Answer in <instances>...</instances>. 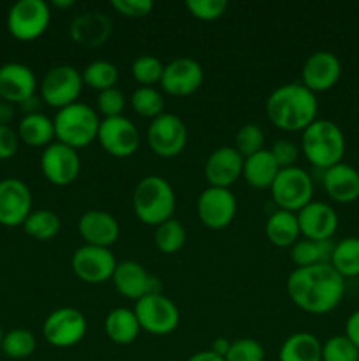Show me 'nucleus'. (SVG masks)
I'll list each match as a JSON object with an SVG mask.
<instances>
[{
    "mask_svg": "<svg viewBox=\"0 0 359 361\" xmlns=\"http://www.w3.org/2000/svg\"><path fill=\"white\" fill-rule=\"evenodd\" d=\"M287 295L308 314H329L345 295V279L329 263L296 268L287 279Z\"/></svg>",
    "mask_w": 359,
    "mask_h": 361,
    "instance_id": "1",
    "label": "nucleus"
},
{
    "mask_svg": "<svg viewBox=\"0 0 359 361\" xmlns=\"http://www.w3.org/2000/svg\"><path fill=\"white\" fill-rule=\"evenodd\" d=\"M317 102L315 94L303 83H285L275 88L266 101L267 118L278 129L296 133L305 130L312 122H315Z\"/></svg>",
    "mask_w": 359,
    "mask_h": 361,
    "instance_id": "2",
    "label": "nucleus"
},
{
    "mask_svg": "<svg viewBox=\"0 0 359 361\" xmlns=\"http://www.w3.org/2000/svg\"><path fill=\"white\" fill-rule=\"evenodd\" d=\"M132 208L136 217L148 226H158L172 219L176 196L171 183L158 175L141 178L134 189Z\"/></svg>",
    "mask_w": 359,
    "mask_h": 361,
    "instance_id": "3",
    "label": "nucleus"
},
{
    "mask_svg": "<svg viewBox=\"0 0 359 361\" xmlns=\"http://www.w3.org/2000/svg\"><path fill=\"white\" fill-rule=\"evenodd\" d=\"M301 150L317 169L340 164L345 154V136L340 127L326 118L310 123L301 134Z\"/></svg>",
    "mask_w": 359,
    "mask_h": 361,
    "instance_id": "4",
    "label": "nucleus"
},
{
    "mask_svg": "<svg viewBox=\"0 0 359 361\" xmlns=\"http://www.w3.org/2000/svg\"><path fill=\"white\" fill-rule=\"evenodd\" d=\"M53 126H55L56 141L77 150L94 143L99 134L101 120L92 106L77 101L58 109L53 118Z\"/></svg>",
    "mask_w": 359,
    "mask_h": 361,
    "instance_id": "5",
    "label": "nucleus"
},
{
    "mask_svg": "<svg viewBox=\"0 0 359 361\" xmlns=\"http://www.w3.org/2000/svg\"><path fill=\"white\" fill-rule=\"evenodd\" d=\"M271 197L278 204V210L299 212L312 201L313 182L312 176L298 166L280 169L270 187Z\"/></svg>",
    "mask_w": 359,
    "mask_h": 361,
    "instance_id": "6",
    "label": "nucleus"
},
{
    "mask_svg": "<svg viewBox=\"0 0 359 361\" xmlns=\"http://www.w3.org/2000/svg\"><path fill=\"white\" fill-rule=\"evenodd\" d=\"M51 21L49 4L44 0H18L7 13V30L18 41L41 37Z\"/></svg>",
    "mask_w": 359,
    "mask_h": 361,
    "instance_id": "7",
    "label": "nucleus"
},
{
    "mask_svg": "<svg viewBox=\"0 0 359 361\" xmlns=\"http://www.w3.org/2000/svg\"><path fill=\"white\" fill-rule=\"evenodd\" d=\"M132 310L141 330L151 335H169L180 324L178 307L162 293H150L143 296L137 300Z\"/></svg>",
    "mask_w": 359,
    "mask_h": 361,
    "instance_id": "8",
    "label": "nucleus"
},
{
    "mask_svg": "<svg viewBox=\"0 0 359 361\" xmlns=\"http://www.w3.org/2000/svg\"><path fill=\"white\" fill-rule=\"evenodd\" d=\"M41 99L53 108H65V106L77 102L81 90H83V78L74 66L51 67L44 74L41 81Z\"/></svg>",
    "mask_w": 359,
    "mask_h": 361,
    "instance_id": "9",
    "label": "nucleus"
},
{
    "mask_svg": "<svg viewBox=\"0 0 359 361\" xmlns=\"http://www.w3.org/2000/svg\"><path fill=\"white\" fill-rule=\"evenodd\" d=\"M187 127L180 116L172 113H162L151 120L146 130V140L151 150L165 159L176 157L187 145Z\"/></svg>",
    "mask_w": 359,
    "mask_h": 361,
    "instance_id": "10",
    "label": "nucleus"
},
{
    "mask_svg": "<svg viewBox=\"0 0 359 361\" xmlns=\"http://www.w3.org/2000/svg\"><path fill=\"white\" fill-rule=\"evenodd\" d=\"M87 334V319L73 307H60L46 317L42 335L55 348H73L80 344Z\"/></svg>",
    "mask_w": 359,
    "mask_h": 361,
    "instance_id": "11",
    "label": "nucleus"
},
{
    "mask_svg": "<svg viewBox=\"0 0 359 361\" xmlns=\"http://www.w3.org/2000/svg\"><path fill=\"white\" fill-rule=\"evenodd\" d=\"M97 140L113 157H130L139 148V130L127 116L101 120Z\"/></svg>",
    "mask_w": 359,
    "mask_h": 361,
    "instance_id": "12",
    "label": "nucleus"
},
{
    "mask_svg": "<svg viewBox=\"0 0 359 361\" xmlns=\"http://www.w3.org/2000/svg\"><path fill=\"white\" fill-rule=\"evenodd\" d=\"M73 270L77 279L88 284H102L109 281L115 274L116 259L113 252L104 247L83 245L74 250L73 254Z\"/></svg>",
    "mask_w": 359,
    "mask_h": 361,
    "instance_id": "13",
    "label": "nucleus"
},
{
    "mask_svg": "<svg viewBox=\"0 0 359 361\" xmlns=\"http://www.w3.org/2000/svg\"><path fill=\"white\" fill-rule=\"evenodd\" d=\"M41 169L42 175L53 183V185H69L77 178L81 171V159L77 150L53 141L51 145L44 148L41 155Z\"/></svg>",
    "mask_w": 359,
    "mask_h": 361,
    "instance_id": "14",
    "label": "nucleus"
},
{
    "mask_svg": "<svg viewBox=\"0 0 359 361\" xmlns=\"http://www.w3.org/2000/svg\"><path fill=\"white\" fill-rule=\"evenodd\" d=\"M238 203L234 194L220 187H206L197 197V215L210 229H224L234 219Z\"/></svg>",
    "mask_w": 359,
    "mask_h": 361,
    "instance_id": "15",
    "label": "nucleus"
},
{
    "mask_svg": "<svg viewBox=\"0 0 359 361\" xmlns=\"http://www.w3.org/2000/svg\"><path fill=\"white\" fill-rule=\"evenodd\" d=\"M32 212V192L20 178L0 180V224L23 226Z\"/></svg>",
    "mask_w": 359,
    "mask_h": 361,
    "instance_id": "16",
    "label": "nucleus"
},
{
    "mask_svg": "<svg viewBox=\"0 0 359 361\" xmlns=\"http://www.w3.org/2000/svg\"><path fill=\"white\" fill-rule=\"evenodd\" d=\"M203 80L204 71L201 63L189 56H180L164 66L160 87L168 94L183 97V95L194 94L203 85Z\"/></svg>",
    "mask_w": 359,
    "mask_h": 361,
    "instance_id": "17",
    "label": "nucleus"
},
{
    "mask_svg": "<svg viewBox=\"0 0 359 361\" xmlns=\"http://www.w3.org/2000/svg\"><path fill=\"white\" fill-rule=\"evenodd\" d=\"M340 76L341 63L338 56L331 51L312 53L301 67V83L313 94L333 88Z\"/></svg>",
    "mask_w": 359,
    "mask_h": 361,
    "instance_id": "18",
    "label": "nucleus"
},
{
    "mask_svg": "<svg viewBox=\"0 0 359 361\" xmlns=\"http://www.w3.org/2000/svg\"><path fill=\"white\" fill-rule=\"evenodd\" d=\"M37 80L34 71L20 62H7L0 66V99L11 104H21L34 97Z\"/></svg>",
    "mask_w": 359,
    "mask_h": 361,
    "instance_id": "19",
    "label": "nucleus"
},
{
    "mask_svg": "<svg viewBox=\"0 0 359 361\" xmlns=\"http://www.w3.org/2000/svg\"><path fill=\"white\" fill-rule=\"evenodd\" d=\"M296 217H298L299 233L308 240L324 242V240H331V236L336 233V212L322 201H310L305 208L296 214Z\"/></svg>",
    "mask_w": 359,
    "mask_h": 361,
    "instance_id": "20",
    "label": "nucleus"
},
{
    "mask_svg": "<svg viewBox=\"0 0 359 361\" xmlns=\"http://www.w3.org/2000/svg\"><path fill=\"white\" fill-rule=\"evenodd\" d=\"M245 159L234 147H220L211 152L204 164V176L210 187L229 189L243 175Z\"/></svg>",
    "mask_w": 359,
    "mask_h": 361,
    "instance_id": "21",
    "label": "nucleus"
},
{
    "mask_svg": "<svg viewBox=\"0 0 359 361\" xmlns=\"http://www.w3.org/2000/svg\"><path fill=\"white\" fill-rule=\"evenodd\" d=\"M116 291L130 300H141L150 293H160L155 288V279L136 261H122L116 264L115 274L111 277Z\"/></svg>",
    "mask_w": 359,
    "mask_h": 361,
    "instance_id": "22",
    "label": "nucleus"
},
{
    "mask_svg": "<svg viewBox=\"0 0 359 361\" xmlns=\"http://www.w3.org/2000/svg\"><path fill=\"white\" fill-rule=\"evenodd\" d=\"M113 32L111 18L106 16L104 13L99 11H87L83 14H77L70 21L69 34L74 42L77 44L88 46V48H97L102 46Z\"/></svg>",
    "mask_w": 359,
    "mask_h": 361,
    "instance_id": "23",
    "label": "nucleus"
},
{
    "mask_svg": "<svg viewBox=\"0 0 359 361\" xmlns=\"http://www.w3.org/2000/svg\"><path fill=\"white\" fill-rule=\"evenodd\" d=\"M77 229L87 245L109 249L120 236V224L104 210H87L77 222Z\"/></svg>",
    "mask_w": 359,
    "mask_h": 361,
    "instance_id": "24",
    "label": "nucleus"
},
{
    "mask_svg": "<svg viewBox=\"0 0 359 361\" xmlns=\"http://www.w3.org/2000/svg\"><path fill=\"white\" fill-rule=\"evenodd\" d=\"M322 183L327 196L336 203H352L359 197V171L351 164L340 162L326 169Z\"/></svg>",
    "mask_w": 359,
    "mask_h": 361,
    "instance_id": "25",
    "label": "nucleus"
},
{
    "mask_svg": "<svg viewBox=\"0 0 359 361\" xmlns=\"http://www.w3.org/2000/svg\"><path fill=\"white\" fill-rule=\"evenodd\" d=\"M278 168L277 161L273 159L270 150H260L257 154L245 157L243 162V178L248 185L256 187V189H270L273 185L275 178H277Z\"/></svg>",
    "mask_w": 359,
    "mask_h": 361,
    "instance_id": "26",
    "label": "nucleus"
},
{
    "mask_svg": "<svg viewBox=\"0 0 359 361\" xmlns=\"http://www.w3.org/2000/svg\"><path fill=\"white\" fill-rule=\"evenodd\" d=\"M278 361H322V344L308 331H298L285 338Z\"/></svg>",
    "mask_w": 359,
    "mask_h": 361,
    "instance_id": "27",
    "label": "nucleus"
},
{
    "mask_svg": "<svg viewBox=\"0 0 359 361\" xmlns=\"http://www.w3.org/2000/svg\"><path fill=\"white\" fill-rule=\"evenodd\" d=\"M104 331L109 337V341L120 345H127L136 341L141 331V326L137 323V317L134 314V310L125 309V307H118V309H113L106 316Z\"/></svg>",
    "mask_w": 359,
    "mask_h": 361,
    "instance_id": "28",
    "label": "nucleus"
},
{
    "mask_svg": "<svg viewBox=\"0 0 359 361\" xmlns=\"http://www.w3.org/2000/svg\"><path fill=\"white\" fill-rule=\"evenodd\" d=\"M18 137L28 147H48L55 137V126L53 120L44 113H30L23 115L18 123Z\"/></svg>",
    "mask_w": 359,
    "mask_h": 361,
    "instance_id": "29",
    "label": "nucleus"
},
{
    "mask_svg": "<svg viewBox=\"0 0 359 361\" xmlns=\"http://www.w3.org/2000/svg\"><path fill=\"white\" fill-rule=\"evenodd\" d=\"M264 229H266L267 240L277 247H292L301 235L296 214L285 210L273 212Z\"/></svg>",
    "mask_w": 359,
    "mask_h": 361,
    "instance_id": "30",
    "label": "nucleus"
},
{
    "mask_svg": "<svg viewBox=\"0 0 359 361\" xmlns=\"http://www.w3.org/2000/svg\"><path fill=\"white\" fill-rule=\"evenodd\" d=\"M333 249L334 243L331 240L315 242V240L303 238L291 247V259L298 268L329 263Z\"/></svg>",
    "mask_w": 359,
    "mask_h": 361,
    "instance_id": "31",
    "label": "nucleus"
},
{
    "mask_svg": "<svg viewBox=\"0 0 359 361\" xmlns=\"http://www.w3.org/2000/svg\"><path fill=\"white\" fill-rule=\"evenodd\" d=\"M331 267L344 279L359 277V238L348 236L334 243L333 256L329 261Z\"/></svg>",
    "mask_w": 359,
    "mask_h": 361,
    "instance_id": "32",
    "label": "nucleus"
},
{
    "mask_svg": "<svg viewBox=\"0 0 359 361\" xmlns=\"http://www.w3.org/2000/svg\"><path fill=\"white\" fill-rule=\"evenodd\" d=\"M23 229L30 238L39 242H48L53 240L60 231V219L51 210H32L30 215L25 219Z\"/></svg>",
    "mask_w": 359,
    "mask_h": 361,
    "instance_id": "33",
    "label": "nucleus"
},
{
    "mask_svg": "<svg viewBox=\"0 0 359 361\" xmlns=\"http://www.w3.org/2000/svg\"><path fill=\"white\" fill-rule=\"evenodd\" d=\"M35 348H37L35 335L25 328H14V330L4 334L2 344H0L4 355L11 360L28 358L34 355Z\"/></svg>",
    "mask_w": 359,
    "mask_h": 361,
    "instance_id": "34",
    "label": "nucleus"
},
{
    "mask_svg": "<svg viewBox=\"0 0 359 361\" xmlns=\"http://www.w3.org/2000/svg\"><path fill=\"white\" fill-rule=\"evenodd\" d=\"M81 78H83V85L102 92L115 87L118 81V69L115 63L108 62V60H95L84 67Z\"/></svg>",
    "mask_w": 359,
    "mask_h": 361,
    "instance_id": "35",
    "label": "nucleus"
},
{
    "mask_svg": "<svg viewBox=\"0 0 359 361\" xmlns=\"http://www.w3.org/2000/svg\"><path fill=\"white\" fill-rule=\"evenodd\" d=\"M153 238L155 245H157V249L160 250V252L175 254L185 245L187 233L182 222L175 221V219H169V221L157 226Z\"/></svg>",
    "mask_w": 359,
    "mask_h": 361,
    "instance_id": "36",
    "label": "nucleus"
},
{
    "mask_svg": "<svg viewBox=\"0 0 359 361\" xmlns=\"http://www.w3.org/2000/svg\"><path fill=\"white\" fill-rule=\"evenodd\" d=\"M130 104L137 115L144 118H157L164 113V97L153 87H139L130 95Z\"/></svg>",
    "mask_w": 359,
    "mask_h": 361,
    "instance_id": "37",
    "label": "nucleus"
},
{
    "mask_svg": "<svg viewBox=\"0 0 359 361\" xmlns=\"http://www.w3.org/2000/svg\"><path fill=\"white\" fill-rule=\"evenodd\" d=\"M130 71H132L134 80L139 81L143 87H151L153 83H160L164 63L153 55H141L134 60Z\"/></svg>",
    "mask_w": 359,
    "mask_h": 361,
    "instance_id": "38",
    "label": "nucleus"
},
{
    "mask_svg": "<svg viewBox=\"0 0 359 361\" xmlns=\"http://www.w3.org/2000/svg\"><path fill=\"white\" fill-rule=\"evenodd\" d=\"M234 148L243 159L264 150V133L257 123H245L236 133Z\"/></svg>",
    "mask_w": 359,
    "mask_h": 361,
    "instance_id": "39",
    "label": "nucleus"
},
{
    "mask_svg": "<svg viewBox=\"0 0 359 361\" xmlns=\"http://www.w3.org/2000/svg\"><path fill=\"white\" fill-rule=\"evenodd\" d=\"M322 361H359V349L345 335H334L322 344Z\"/></svg>",
    "mask_w": 359,
    "mask_h": 361,
    "instance_id": "40",
    "label": "nucleus"
},
{
    "mask_svg": "<svg viewBox=\"0 0 359 361\" xmlns=\"http://www.w3.org/2000/svg\"><path fill=\"white\" fill-rule=\"evenodd\" d=\"M225 361H264V348L256 338H238L231 342Z\"/></svg>",
    "mask_w": 359,
    "mask_h": 361,
    "instance_id": "41",
    "label": "nucleus"
},
{
    "mask_svg": "<svg viewBox=\"0 0 359 361\" xmlns=\"http://www.w3.org/2000/svg\"><path fill=\"white\" fill-rule=\"evenodd\" d=\"M187 9L194 18L203 21L218 20L227 9V0H187Z\"/></svg>",
    "mask_w": 359,
    "mask_h": 361,
    "instance_id": "42",
    "label": "nucleus"
},
{
    "mask_svg": "<svg viewBox=\"0 0 359 361\" xmlns=\"http://www.w3.org/2000/svg\"><path fill=\"white\" fill-rule=\"evenodd\" d=\"M97 108L99 111L104 115V118L120 116L122 115L123 108H125V95H123V92L116 87L99 92Z\"/></svg>",
    "mask_w": 359,
    "mask_h": 361,
    "instance_id": "43",
    "label": "nucleus"
},
{
    "mask_svg": "<svg viewBox=\"0 0 359 361\" xmlns=\"http://www.w3.org/2000/svg\"><path fill=\"white\" fill-rule=\"evenodd\" d=\"M270 152H271V155H273L275 161H277L278 168L280 169L294 166V162L298 161V157H299V148L289 140L275 141L273 147L270 148Z\"/></svg>",
    "mask_w": 359,
    "mask_h": 361,
    "instance_id": "44",
    "label": "nucleus"
},
{
    "mask_svg": "<svg viewBox=\"0 0 359 361\" xmlns=\"http://www.w3.org/2000/svg\"><path fill=\"white\" fill-rule=\"evenodd\" d=\"M111 6L127 18H143L153 9L151 0H113Z\"/></svg>",
    "mask_w": 359,
    "mask_h": 361,
    "instance_id": "45",
    "label": "nucleus"
},
{
    "mask_svg": "<svg viewBox=\"0 0 359 361\" xmlns=\"http://www.w3.org/2000/svg\"><path fill=\"white\" fill-rule=\"evenodd\" d=\"M20 147V137L18 133L11 126H2L0 123V161L14 157Z\"/></svg>",
    "mask_w": 359,
    "mask_h": 361,
    "instance_id": "46",
    "label": "nucleus"
},
{
    "mask_svg": "<svg viewBox=\"0 0 359 361\" xmlns=\"http://www.w3.org/2000/svg\"><path fill=\"white\" fill-rule=\"evenodd\" d=\"M345 337L359 349V310L352 312L345 323Z\"/></svg>",
    "mask_w": 359,
    "mask_h": 361,
    "instance_id": "47",
    "label": "nucleus"
},
{
    "mask_svg": "<svg viewBox=\"0 0 359 361\" xmlns=\"http://www.w3.org/2000/svg\"><path fill=\"white\" fill-rule=\"evenodd\" d=\"M13 118H14L13 104L6 101H0V123H2V126H9V122Z\"/></svg>",
    "mask_w": 359,
    "mask_h": 361,
    "instance_id": "48",
    "label": "nucleus"
},
{
    "mask_svg": "<svg viewBox=\"0 0 359 361\" xmlns=\"http://www.w3.org/2000/svg\"><path fill=\"white\" fill-rule=\"evenodd\" d=\"M229 348H231V342L227 341V338H215L213 345H211V351L215 353V355L222 356V358H225V355H227Z\"/></svg>",
    "mask_w": 359,
    "mask_h": 361,
    "instance_id": "49",
    "label": "nucleus"
},
{
    "mask_svg": "<svg viewBox=\"0 0 359 361\" xmlns=\"http://www.w3.org/2000/svg\"><path fill=\"white\" fill-rule=\"evenodd\" d=\"M187 361H225L224 358H222V356H218V355H215L213 351H199V353H196V355H192L190 356L189 360Z\"/></svg>",
    "mask_w": 359,
    "mask_h": 361,
    "instance_id": "50",
    "label": "nucleus"
},
{
    "mask_svg": "<svg viewBox=\"0 0 359 361\" xmlns=\"http://www.w3.org/2000/svg\"><path fill=\"white\" fill-rule=\"evenodd\" d=\"M21 108H23L25 115H30V113H39V106H41V99L37 97V95H34V97L27 99L25 102H21Z\"/></svg>",
    "mask_w": 359,
    "mask_h": 361,
    "instance_id": "51",
    "label": "nucleus"
},
{
    "mask_svg": "<svg viewBox=\"0 0 359 361\" xmlns=\"http://www.w3.org/2000/svg\"><path fill=\"white\" fill-rule=\"evenodd\" d=\"M74 4H76L74 0H53V6L62 7V9H63V7H73Z\"/></svg>",
    "mask_w": 359,
    "mask_h": 361,
    "instance_id": "52",
    "label": "nucleus"
},
{
    "mask_svg": "<svg viewBox=\"0 0 359 361\" xmlns=\"http://www.w3.org/2000/svg\"><path fill=\"white\" fill-rule=\"evenodd\" d=\"M2 338H4V331H2V326H0V344H2Z\"/></svg>",
    "mask_w": 359,
    "mask_h": 361,
    "instance_id": "53",
    "label": "nucleus"
}]
</instances>
